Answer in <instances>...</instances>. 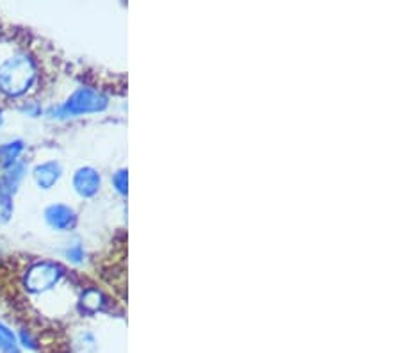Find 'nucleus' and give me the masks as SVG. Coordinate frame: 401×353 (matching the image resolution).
I'll return each mask as SVG.
<instances>
[{"label":"nucleus","mask_w":401,"mask_h":353,"mask_svg":"<svg viewBox=\"0 0 401 353\" xmlns=\"http://www.w3.org/2000/svg\"><path fill=\"white\" fill-rule=\"evenodd\" d=\"M36 80V65L25 54L9 57L0 66V92L8 97H20L30 89Z\"/></svg>","instance_id":"f257e3e1"},{"label":"nucleus","mask_w":401,"mask_h":353,"mask_svg":"<svg viewBox=\"0 0 401 353\" xmlns=\"http://www.w3.org/2000/svg\"><path fill=\"white\" fill-rule=\"evenodd\" d=\"M107 104H109V100H107V97L104 93L91 89V87H80L63 106L50 107L49 116L70 118L87 113H100V111L106 109Z\"/></svg>","instance_id":"f03ea898"},{"label":"nucleus","mask_w":401,"mask_h":353,"mask_svg":"<svg viewBox=\"0 0 401 353\" xmlns=\"http://www.w3.org/2000/svg\"><path fill=\"white\" fill-rule=\"evenodd\" d=\"M63 278V268L54 262H38L25 275V285L30 292H45Z\"/></svg>","instance_id":"7ed1b4c3"},{"label":"nucleus","mask_w":401,"mask_h":353,"mask_svg":"<svg viewBox=\"0 0 401 353\" xmlns=\"http://www.w3.org/2000/svg\"><path fill=\"white\" fill-rule=\"evenodd\" d=\"M100 175L99 171L93 170L90 166L79 168L73 175V187H75L77 193L84 198L95 197L100 190Z\"/></svg>","instance_id":"20e7f679"},{"label":"nucleus","mask_w":401,"mask_h":353,"mask_svg":"<svg viewBox=\"0 0 401 353\" xmlns=\"http://www.w3.org/2000/svg\"><path fill=\"white\" fill-rule=\"evenodd\" d=\"M45 220L56 230H70V228L75 225V213H73L72 207L63 204L50 205L49 209L45 211Z\"/></svg>","instance_id":"39448f33"},{"label":"nucleus","mask_w":401,"mask_h":353,"mask_svg":"<svg viewBox=\"0 0 401 353\" xmlns=\"http://www.w3.org/2000/svg\"><path fill=\"white\" fill-rule=\"evenodd\" d=\"M35 180L42 190H50L63 175V168L56 161H47V163L39 164L35 168Z\"/></svg>","instance_id":"423d86ee"},{"label":"nucleus","mask_w":401,"mask_h":353,"mask_svg":"<svg viewBox=\"0 0 401 353\" xmlns=\"http://www.w3.org/2000/svg\"><path fill=\"white\" fill-rule=\"evenodd\" d=\"M23 175H25V164L23 163H15L13 166L6 168V171L0 177V194L11 197L18 190L20 182L23 180Z\"/></svg>","instance_id":"0eeeda50"},{"label":"nucleus","mask_w":401,"mask_h":353,"mask_svg":"<svg viewBox=\"0 0 401 353\" xmlns=\"http://www.w3.org/2000/svg\"><path fill=\"white\" fill-rule=\"evenodd\" d=\"M23 150L22 141H11V143H4L0 147V164L4 168L13 166L18 163V157Z\"/></svg>","instance_id":"6e6552de"},{"label":"nucleus","mask_w":401,"mask_h":353,"mask_svg":"<svg viewBox=\"0 0 401 353\" xmlns=\"http://www.w3.org/2000/svg\"><path fill=\"white\" fill-rule=\"evenodd\" d=\"M80 305L87 312L102 311L104 305H106V298H104V295L99 289H87L82 295V298H80Z\"/></svg>","instance_id":"1a4fd4ad"},{"label":"nucleus","mask_w":401,"mask_h":353,"mask_svg":"<svg viewBox=\"0 0 401 353\" xmlns=\"http://www.w3.org/2000/svg\"><path fill=\"white\" fill-rule=\"evenodd\" d=\"M0 349L4 353H20L18 339L4 323H0Z\"/></svg>","instance_id":"9d476101"},{"label":"nucleus","mask_w":401,"mask_h":353,"mask_svg":"<svg viewBox=\"0 0 401 353\" xmlns=\"http://www.w3.org/2000/svg\"><path fill=\"white\" fill-rule=\"evenodd\" d=\"M113 184L118 193L127 194V190H129V171L118 170L116 173L113 175Z\"/></svg>","instance_id":"9b49d317"},{"label":"nucleus","mask_w":401,"mask_h":353,"mask_svg":"<svg viewBox=\"0 0 401 353\" xmlns=\"http://www.w3.org/2000/svg\"><path fill=\"white\" fill-rule=\"evenodd\" d=\"M86 348H90L91 352H95V339H93V335L91 334L84 332V334H80L79 337H77L75 349L77 353H87Z\"/></svg>","instance_id":"f8f14e48"},{"label":"nucleus","mask_w":401,"mask_h":353,"mask_svg":"<svg viewBox=\"0 0 401 353\" xmlns=\"http://www.w3.org/2000/svg\"><path fill=\"white\" fill-rule=\"evenodd\" d=\"M11 216H13L11 197L0 194V223H6V221H9V218Z\"/></svg>","instance_id":"ddd939ff"},{"label":"nucleus","mask_w":401,"mask_h":353,"mask_svg":"<svg viewBox=\"0 0 401 353\" xmlns=\"http://www.w3.org/2000/svg\"><path fill=\"white\" fill-rule=\"evenodd\" d=\"M65 255H66V257H68L72 262H82V259H84V250H82V247H80L79 243H73V244H70L68 248H66Z\"/></svg>","instance_id":"4468645a"},{"label":"nucleus","mask_w":401,"mask_h":353,"mask_svg":"<svg viewBox=\"0 0 401 353\" xmlns=\"http://www.w3.org/2000/svg\"><path fill=\"white\" fill-rule=\"evenodd\" d=\"M22 111L27 114V116H38V114L42 113V107H39L38 104L30 102V104H27V106H23Z\"/></svg>","instance_id":"2eb2a0df"},{"label":"nucleus","mask_w":401,"mask_h":353,"mask_svg":"<svg viewBox=\"0 0 401 353\" xmlns=\"http://www.w3.org/2000/svg\"><path fill=\"white\" fill-rule=\"evenodd\" d=\"M20 337H22V345L23 346H27V348H30V349L36 348V341H35V339H32V335H30L29 332L23 330L22 334H20Z\"/></svg>","instance_id":"dca6fc26"},{"label":"nucleus","mask_w":401,"mask_h":353,"mask_svg":"<svg viewBox=\"0 0 401 353\" xmlns=\"http://www.w3.org/2000/svg\"><path fill=\"white\" fill-rule=\"evenodd\" d=\"M0 125H2V114H0Z\"/></svg>","instance_id":"f3484780"}]
</instances>
